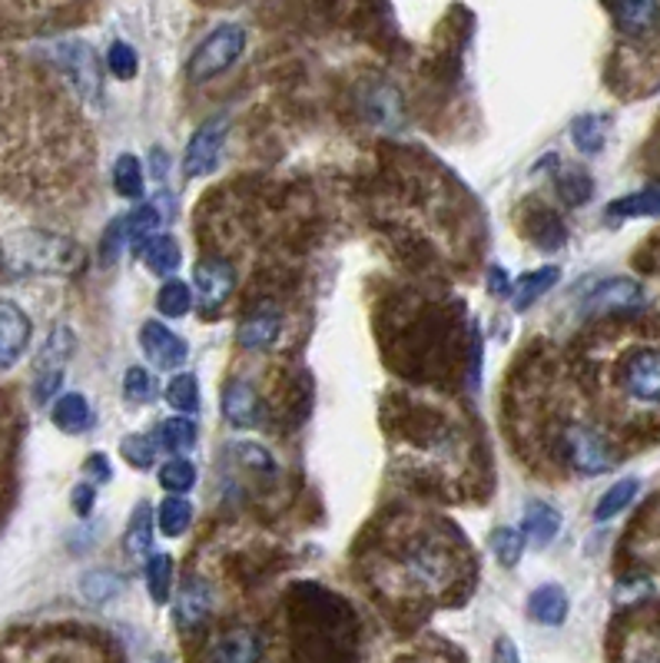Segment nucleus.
Returning a JSON list of instances; mask_svg holds the SVG:
<instances>
[{"label":"nucleus","instance_id":"11","mask_svg":"<svg viewBox=\"0 0 660 663\" xmlns=\"http://www.w3.org/2000/svg\"><path fill=\"white\" fill-rule=\"evenodd\" d=\"M405 571L415 581H422L425 588H439L452 578V558L439 545L422 541V545H412L405 551Z\"/></svg>","mask_w":660,"mask_h":663},{"label":"nucleus","instance_id":"3","mask_svg":"<svg viewBox=\"0 0 660 663\" xmlns=\"http://www.w3.org/2000/svg\"><path fill=\"white\" fill-rule=\"evenodd\" d=\"M561 452L568 458V465L581 475H605L618 465V455L611 448V442L595 432L591 425H568L561 435Z\"/></svg>","mask_w":660,"mask_h":663},{"label":"nucleus","instance_id":"14","mask_svg":"<svg viewBox=\"0 0 660 663\" xmlns=\"http://www.w3.org/2000/svg\"><path fill=\"white\" fill-rule=\"evenodd\" d=\"M209 608H213V594L203 581L189 578L179 594H176V608H173V621L179 631H196L206 618H209Z\"/></svg>","mask_w":660,"mask_h":663},{"label":"nucleus","instance_id":"29","mask_svg":"<svg viewBox=\"0 0 660 663\" xmlns=\"http://www.w3.org/2000/svg\"><path fill=\"white\" fill-rule=\"evenodd\" d=\"M608 120L605 116H598V113H585V116H578L575 120V126H571V139H575V146L581 149V153H601V146H605V139H608Z\"/></svg>","mask_w":660,"mask_h":663},{"label":"nucleus","instance_id":"24","mask_svg":"<svg viewBox=\"0 0 660 663\" xmlns=\"http://www.w3.org/2000/svg\"><path fill=\"white\" fill-rule=\"evenodd\" d=\"M365 110H369V116L379 126L395 130L402 123V100H399L395 86H389V83H375L372 86V93L365 96Z\"/></svg>","mask_w":660,"mask_h":663},{"label":"nucleus","instance_id":"48","mask_svg":"<svg viewBox=\"0 0 660 663\" xmlns=\"http://www.w3.org/2000/svg\"><path fill=\"white\" fill-rule=\"evenodd\" d=\"M86 472H96V478L100 481H110V465H106V458L103 455H93V458H86V465H83Z\"/></svg>","mask_w":660,"mask_h":663},{"label":"nucleus","instance_id":"25","mask_svg":"<svg viewBox=\"0 0 660 663\" xmlns=\"http://www.w3.org/2000/svg\"><path fill=\"white\" fill-rule=\"evenodd\" d=\"M611 219H638V216H660V186H648L641 193L621 196L608 206Z\"/></svg>","mask_w":660,"mask_h":663},{"label":"nucleus","instance_id":"42","mask_svg":"<svg viewBox=\"0 0 660 663\" xmlns=\"http://www.w3.org/2000/svg\"><path fill=\"white\" fill-rule=\"evenodd\" d=\"M123 389H126L130 402H136V405H146L156 398V379L146 369H130L123 379Z\"/></svg>","mask_w":660,"mask_h":663},{"label":"nucleus","instance_id":"30","mask_svg":"<svg viewBox=\"0 0 660 663\" xmlns=\"http://www.w3.org/2000/svg\"><path fill=\"white\" fill-rule=\"evenodd\" d=\"M196 438H199V428L186 415H176V418L163 422V428H159V445L169 452H189L196 445Z\"/></svg>","mask_w":660,"mask_h":663},{"label":"nucleus","instance_id":"18","mask_svg":"<svg viewBox=\"0 0 660 663\" xmlns=\"http://www.w3.org/2000/svg\"><path fill=\"white\" fill-rule=\"evenodd\" d=\"M166 219V213L159 209V203H146L140 209H133L130 216H123V232H126V246L133 252H143L149 236H156L159 222Z\"/></svg>","mask_w":660,"mask_h":663},{"label":"nucleus","instance_id":"8","mask_svg":"<svg viewBox=\"0 0 660 663\" xmlns=\"http://www.w3.org/2000/svg\"><path fill=\"white\" fill-rule=\"evenodd\" d=\"M641 305L644 292L635 279H608L585 299L588 315H618V312H635Z\"/></svg>","mask_w":660,"mask_h":663},{"label":"nucleus","instance_id":"47","mask_svg":"<svg viewBox=\"0 0 660 663\" xmlns=\"http://www.w3.org/2000/svg\"><path fill=\"white\" fill-rule=\"evenodd\" d=\"M488 286H492V292H495V296H508V292H512L508 272H505L502 266H492V269H488Z\"/></svg>","mask_w":660,"mask_h":663},{"label":"nucleus","instance_id":"46","mask_svg":"<svg viewBox=\"0 0 660 663\" xmlns=\"http://www.w3.org/2000/svg\"><path fill=\"white\" fill-rule=\"evenodd\" d=\"M492 663H522V654H518V648H515L512 638H498L495 654H492Z\"/></svg>","mask_w":660,"mask_h":663},{"label":"nucleus","instance_id":"5","mask_svg":"<svg viewBox=\"0 0 660 663\" xmlns=\"http://www.w3.org/2000/svg\"><path fill=\"white\" fill-rule=\"evenodd\" d=\"M73 259H76L73 242L56 239V236H40V232H27L13 249V266L20 262V269H33V272H66Z\"/></svg>","mask_w":660,"mask_h":663},{"label":"nucleus","instance_id":"16","mask_svg":"<svg viewBox=\"0 0 660 663\" xmlns=\"http://www.w3.org/2000/svg\"><path fill=\"white\" fill-rule=\"evenodd\" d=\"M223 415L236 425V428H252L259 422V398L252 392L249 382L236 379L226 385L223 392Z\"/></svg>","mask_w":660,"mask_h":663},{"label":"nucleus","instance_id":"36","mask_svg":"<svg viewBox=\"0 0 660 663\" xmlns=\"http://www.w3.org/2000/svg\"><path fill=\"white\" fill-rule=\"evenodd\" d=\"M159 485H163L166 491H173L176 498H183V495L196 485V468H193L189 462H183V458H173V462H166V465L159 468Z\"/></svg>","mask_w":660,"mask_h":663},{"label":"nucleus","instance_id":"44","mask_svg":"<svg viewBox=\"0 0 660 663\" xmlns=\"http://www.w3.org/2000/svg\"><path fill=\"white\" fill-rule=\"evenodd\" d=\"M236 448H239V458H243L249 468H262V472H269V475L276 472L272 458H269L259 445H236Z\"/></svg>","mask_w":660,"mask_h":663},{"label":"nucleus","instance_id":"32","mask_svg":"<svg viewBox=\"0 0 660 663\" xmlns=\"http://www.w3.org/2000/svg\"><path fill=\"white\" fill-rule=\"evenodd\" d=\"M169 584H173V561H169V555L146 558V591H149V598L156 604H166Z\"/></svg>","mask_w":660,"mask_h":663},{"label":"nucleus","instance_id":"41","mask_svg":"<svg viewBox=\"0 0 660 663\" xmlns=\"http://www.w3.org/2000/svg\"><path fill=\"white\" fill-rule=\"evenodd\" d=\"M80 591H83V598H86V601H93V604H103V601H110V598L120 591V581H116L110 571H90V574H83V584H80Z\"/></svg>","mask_w":660,"mask_h":663},{"label":"nucleus","instance_id":"40","mask_svg":"<svg viewBox=\"0 0 660 663\" xmlns=\"http://www.w3.org/2000/svg\"><path fill=\"white\" fill-rule=\"evenodd\" d=\"M558 193H561V199L568 203V206H581V203H588L591 199V193H595V183H591V176L588 173H565L561 179H558Z\"/></svg>","mask_w":660,"mask_h":663},{"label":"nucleus","instance_id":"1","mask_svg":"<svg viewBox=\"0 0 660 663\" xmlns=\"http://www.w3.org/2000/svg\"><path fill=\"white\" fill-rule=\"evenodd\" d=\"M47 56L60 66V73L70 80V86L86 100L96 103L103 93V76H100V60L90 43L83 40H60L47 50Z\"/></svg>","mask_w":660,"mask_h":663},{"label":"nucleus","instance_id":"20","mask_svg":"<svg viewBox=\"0 0 660 663\" xmlns=\"http://www.w3.org/2000/svg\"><path fill=\"white\" fill-rule=\"evenodd\" d=\"M93 415H90V405L80 392H66L56 398L53 405V425L66 435H83L90 428Z\"/></svg>","mask_w":660,"mask_h":663},{"label":"nucleus","instance_id":"10","mask_svg":"<svg viewBox=\"0 0 660 663\" xmlns=\"http://www.w3.org/2000/svg\"><path fill=\"white\" fill-rule=\"evenodd\" d=\"M140 349L149 359V365H156V369H179L189 355V345L159 322H146L140 329Z\"/></svg>","mask_w":660,"mask_h":663},{"label":"nucleus","instance_id":"21","mask_svg":"<svg viewBox=\"0 0 660 663\" xmlns=\"http://www.w3.org/2000/svg\"><path fill=\"white\" fill-rule=\"evenodd\" d=\"M525 229H528V236L535 239L538 249H561L565 239H568L565 222H561L551 209H542V206H538L535 213H528Z\"/></svg>","mask_w":660,"mask_h":663},{"label":"nucleus","instance_id":"6","mask_svg":"<svg viewBox=\"0 0 660 663\" xmlns=\"http://www.w3.org/2000/svg\"><path fill=\"white\" fill-rule=\"evenodd\" d=\"M618 382L628 398L641 405L660 402V349H635L618 372Z\"/></svg>","mask_w":660,"mask_h":663},{"label":"nucleus","instance_id":"4","mask_svg":"<svg viewBox=\"0 0 660 663\" xmlns=\"http://www.w3.org/2000/svg\"><path fill=\"white\" fill-rule=\"evenodd\" d=\"M70 355H73V332H70L66 325H56V329L50 332L47 345L40 349L37 365H33V369H37V372H33V398H37V405H47V402L56 395Z\"/></svg>","mask_w":660,"mask_h":663},{"label":"nucleus","instance_id":"26","mask_svg":"<svg viewBox=\"0 0 660 663\" xmlns=\"http://www.w3.org/2000/svg\"><path fill=\"white\" fill-rule=\"evenodd\" d=\"M149 545H153V515H149V505H140L123 535V548L133 561H140V558H149Z\"/></svg>","mask_w":660,"mask_h":663},{"label":"nucleus","instance_id":"7","mask_svg":"<svg viewBox=\"0 0 660 663\" xmlns=\"http://www.w3.org/2000/svg\"><path fill=\"white\" fill-rule=\"evenodd\" d=\"M226 126H229L226 116H216L193 133V139L183 153V176L186 179H199V176L216 169L219 153H223V139H226Z\"/></svg>","mask_w":660,"mask_h":663},{"label":"nucleus","instance_id":"35","mask_svg":"<svg viewBox=\"0 0 660 663\" xmlns=\"http://www.w3.org/2000/svg\"><path fill=\"white\" fill-rule=\"evenodd\" d=\"M492 551H495L502 568H515L525 555V535L515 531V528H498L492 535Z\"/></svg>","mask_w":660,"mask_h":663},{"label":"nucleus","instance_id":"19","mask_svg":"<svg viewBox=\"0 0 660 663\" xmlns=\"http://www.w3.org/2000/svg\"><path fill=\"white\" fill-rule=\"evenodd\" d=\"M528 614L545 628H558L568 618V594L558 584H545L528 598Z\"/></svg>","mask_w":660,"mask_h":663},{"label":"nucleus","instance_id":"13","mask_svg":"<svg viewBox=\"0 0 660 663\" xmlns=\"http://www.w3.org/2000/svg\"><path fill=\"white\" fill-rule=\"evenodd\" d=\"M30 342V319L13 305L0 302V369H10Z\"/></svg>","mask_w":660,"mask_h":663},{"label":"nucleus","instance_id":"12","mask_svg":"<svg viewBox=\"0 0 660 663\" xmlns=\"http://www.w3.org/2000/svg\"><path fill=\"white\" fill-rule=\"evenodd\" d=\"M193 279H196V289H199V305L206 312L219 309L229 299L233 286H236V276H233V269L223 259H203L196 266Z\"/></svg>","mask_w":660,"mask_h":663},{"label":"nucleus","instance_id":"22","mask_svg":"<svg viewBox=\"0 0 660 663\" xmlns=\"http://www.w3.org/2000/svg\"><path fill=\"white\" fill-rule=\"evenodd\" d=\"M611 10V17L618 20V27L625 30V33H648V30H654V23H658L660 17V3H651V0H641V3H611L608 7Z\"/></svg>","mask_w":660,"mask_h":663},{"label":"nucleus","instance_id":"43","mask_svg":"<svg viewBox=\"0 0 660 663\" xmlns=\"http://www.w3.org/2000/svg\"><path fill=\"white\" fill-rule=\"evenodd\" d=\"M123 246H126L123 219H113V222L106 226V232H103V242H100V259H103V266H113L116 256L123 252Z\"/></svg>","mask_w":660,"mask_h":663},{"label":"nucleus","instance_id":"39","mask_svg":"<svg viewBox=\"0 0 660 663\" xmlns=\"http://www.w3.org/2000/svg\"><path fill=\"white\" fill-rule=\"evenodd\" d=\"M106 66H110V73H113V76H120V80H130V76H136V70H140L136 50H133L130 43H123V40H113V43H110V50H106Z\"/></svg>","mask_w":660,"mask_h":663},{"label":"nucleus","instance_id":"38","mask_svg":"<svg viewBox=\"0 0 660 663\" xmlns=\"http://www.w3.org/2000/svg\"><path fill=\"white\" fill-rule=\"evenodd\" d=\"M120 452H123V462L133 468H149L156 462V445L149 435H126L120 442Z\"/></svg>","mask_w":660,"mask_h":663},{"label":"nucleus","instance_id":"17","mask_svg":"<svg viewBox=\"0 0 660 663\" xmlns=\"http://www.w3.org/2000/svg\"><path fill=\"white\" fill-rule=\"evenodd\" d=\"M558 531H561V515H558V508H551V505H545V501H532V505L525 508L522 535H525L532 545L545 548V545H551V541L558 538Z\"/></svg>","mask_w":660,"mask_h":663},{"label":"nucleus","instance_id":"33","mask_svg":"<svg viewBox=\"0 0 660 663\" xmlns=\"http://www.w3.org/2000/svg\"><path fill=\"white\" fill-rule=\"evenodd\" d=\"M166 402H169V408H176V412H183V415L199 412V385H196V379H193L189 372L176 375V379L166 385Z\"/></svg>","mask_w":660,"mask_h":663},{"label":"nucleus","instance_id":"23","mask_svg":"<svg viewBox=\"0 0 660 663\" xmlns=\"http://www.w3.org/2000/svg\"><path fill=\"white\" fill-rule=\"evenodd\" d=\"M561 279V272H558V266H545V269H535V272H528V276H522V282L515 286V292H512V302H515V309L518 312H525V309H532L555 282Z\"/></svg>","mask_w":660,"mask_h":663},{"label":"nucleus","instance_id":"50","mask_svg":"<svg viewBox=\"0 0 660 663\" xmlns=\"http://www.w3.org/2000/svg\"><path fill=\"white\" fill-rule=\"evenodd\" d=\"M641 663H660V661H641Z\"/></svg>","mask_w":660,"mask_h":663},{"label":"nucleus","instance_id":"37","mask_svg":"<svg viewBox=\"0 0 660 663\" xmlns=\"http://www.w3.org/2000/svg\"><path fill=\"white\" fill-rule=\"evenodd\" d=\"M189 521H193V508H189L186 498H176V495H173L169 501H163V508H159V528H163L166 538L183 535V531L189 528Z\"/></svg>","mask_w":660,"mask_h":663},{"label":"nucleus","instance_id":"9","mask_svg":"<svg viewBox=\"0 0 660 663\" xmlns=\"http://www.w3.org/2000/svg\"><path fill=\"white\" fill-rule=\"evenodd\" d=\"M279 329H282V312L272 302H259L256 309H249L243 315L236 339H239L243 349L262 352V349H272V342L279 339Z\"/></svg>","mask_w":660,"mask_h":663},{"label":"nucleus","instance_id":"31","mask_svg":"<svg viewBox=\"0 0 660 663\" xmlns=\"http://www.w3.org/2000/svg\"><path fill=\"white\" fill-rule=\"evenodd\" d=\"M113 183H116V193L123 199H140L143 196V169H140V159L133 153H123L113 166Z\"/></svg>","mask_w":660,"mask_h":663},{"label":"nucleus","instance_id":"45","mask_svg":"<svg viewBox=\"0 0 660 663\" xmlns=\"http://www.w3.org/2000/svg\"><path fill=\"white\" fill-rule=\"evenodd\" d=\"M93 498H96V491L90 488V485H76L73 488V511L83 518V515H90L93 511Z\"/></svg>","mask_w":660,"mask_h":663},{"label":"nucleus","instance_id":"2","mask_svg":"<svg viewBox=\"0 0 660 663\" xmlns=\"http://www.w3.org/2000/svg\"><path fill=\"white\" fill-rule=\"evenodd\" d=\"M246 50V30L239 23H223L216 27L189 56V76L193 80H209L223 70H229L239 53Z\"/></svg>","mask_w":660,"mask_h":663},{"label":"nucleus","instance_id":"15","mask_svg":"<svg viewBox=\"0 0 660 663\" xmlns=\"http://www.w3.org/2000/svg\"><path fill=\"white\" fill-rule=\"evenodd\" d=\"M209 657L213 663H256L262 657V638L249 628H233L213 644Z\"/></svg>","mask_w":660,"mask_h":663},{"label":"nucleus","instance_id":"34","mask_svg":"<svg viewBox=\"0 0 660 663\" xmlns=\"http://www.w3.org/2000/svg\"><path fill=\"white\" fill-rule=\"evenodd\" d=\"M189 305H193V289H189L186 282H179V279L166 282V286L159 289V296H156V309H159L163 315H169V319L186 315Z\"/></svg>","mask_w":660,"mask_h":663},{"label":"nucleus","instance_id":"28","mask_svg":"<svg viewBox=\"0 0 660 663\" xmlns=\"http://www.w3.org/2000/svg\"><path fill=\"white\" fill-rule=\"evenodd\" d=\"M638 488H641L638 478H621L618 485H611V488L605 491V498L598 501V508H595V521H611V518H618V515L638 498Z\"/></svg>","mask_w":660,"mask_h":663},{"label":"nucleus","instance_id":"49","mask_svg":"<svg viewBox=\"0 0 660 663\" xmlns=\"http://www.w3.org/2000/svg\"><path fill=\"white\" fill-rule=\"evenodd\" d=\"M153 663H169V661H166V657H163V654H159V657H153Z\"/></svg>","mask_w":660,"mask_h":663},{"label":"nucleus","instance_id":"27","mask_svg":"<svg viewBox=\"0 0 660 663\" xmlns=\"http://www.w3.org/2000/svg\"><path fill=\"white\" fill-rule=\"evenodd\" d=\"M143 262H146V269L156 272V276L176 272V266H179V246H176V239L166 236V232H156V236L146 242V249H143Z\"/></svg>","mask_w":660,"mask_h":663}]
</instances>
